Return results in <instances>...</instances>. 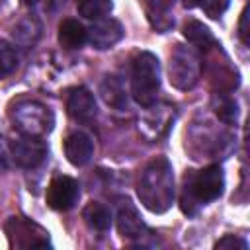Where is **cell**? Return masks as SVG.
<instances>
[{"label":"cell","mask_w":250,"mask_h":250,"mask_svg":"<svg viewBox=\"0 0 250 250\" xmlns=\"http://www.w3.org/2000/svg\"><path fill=\"white\" fill-rule=\"evenodd\" d=\"M215 250H248V242L236 234H225L215 242Z\"/></svg>","instance_id":"cell-22"},{"label":"cell","mask_w":250,"mask_h":250,"mask_svg":"<svg viewBox=\"0 0 250 250\" xmlns=\"http://www.w3.org/2000/svg\"><path fill=\"white\" fill-rule=\"evenodd\" d=\"M4 230L8 234L12 248H47V246H51L49 232L25 217L8 219L4 225Z\"/></svg>","instance_id":"cell-6"},{"label":"cell","mask_w":250,"mask_h":250,"mask_svg":"<svg viewBox=\"0 0 250 250\" xmlns=\"http://www.w3.org/2000/svg\"><path fill=\"white\" fill-rule=\"evenodd\" d=\"M88 41V31L78 20H62L59 25V43L64 49H80Z\"/></svg>","instance_id":"cell-13"},{"label":"cell","mask_w":250,"mask_h":250,"mask_svg":"<svg viewBox=\"0 0 250 250\" xmlns=\"http://www.w3.org/2000/svg\"><path fill=\"white\" fill-rule=\"evenodd\" d=\"M201 74V59L195 51V47H184L176 45L170 53V64H168V76L174 88L178 90H189L197 84Z\"/></svg>","instance_id":"cell-5"},{"label":"cell","mask_w":250,"mask_h":250,"mask_svg":"<svg viewBox=\"0 0 250 250\" xmlns=\"http://www.w3.org/2000/svg\"><path fill=\"white\" fill-rule=\"evenodd\" d=\"M66 111L74 121H90L96 117V100L94 94L82 86L70 88L66 94Z\"/></svg>","instance_id":"cell-10"},{"label":"cell","mask_w":250,"mask_h":250,"mask_svg":"<svg viewBox=\"0 0 250 250\" xmlns=\"http://www.w3.org/2000/svg\"><path fill=\"white\" fill-rule=\"evenodd\" d=\"M113 8L111 0H78V14L86 20H100L105 18Z\"/></svg>","instance_id":"cell-17"},{"label":"cell","mask_w":250,"mask_h":250,"mask_svg":"<svg viewBox=\"0 0 250 250\" xmlns=\"http://www.w3.org/2000/svg\"><path fill=\"white\" fill-rule=\"evenodd\" d=\"M223 189H225V174L219 164H211L201 170H189L184 178L182 211L193 215L199 205L219 199L223 195Z\"/></svg>","instance_id":"cell-2"},{"label":"cell","mask_w":250,"mask_h":250,"mask_svg":"<svg viewBox=\"0 0 250 250\" xmlns=\"http://www.w3.org/2000/svg\"><path fill=\"white\" fill-rule=\"evenodd\" d=\"M20 64L18 49L10 41H0V78L10 76Z\"/></svg>","instance_id":"cell-19"},{"label":"cell","mask_w":250,"mask_h":250,"mask_svg":"<svg viewBox=\"0 0 250 250\" xmlns=\"http://www.w3.org/2000/svg\"><path fill=\"white\" fill-rule=\"evenodd\" d=\"M117 230L123 238H141L146 234V225L141 219L137 207L125 201L117 211Z\"/></svg>","instance_id":"cell-12"},{"label":"cell","mask_w":250,"mask_h":250,"mask_svg":"<svg viewBox=\"0 0 250 250\" xmlns=\"http://www.w3.org/2000/svg\"><path fill=\"white\" fill-rule=\"evenodd\" d=\"M23 2H25V6H29L35 12H51L53 4H55V0H23Z\"/></svg>","instance_id":"cell-24"},{"label":"cell","mask_w":250,"mask_h":250,"mask_svg":"<svg viewBox=\"0 0 250 250\" xmlns=\"http://www.w3.org/2000/svg\"><path fill=\"white\" fill-rule=\"evenodd\" d=\"M10 145L4 143V139H0V170H6L10 166Z\"/></svg>","instance_id":"cell-25"},{"label":"cell","mask_w":250,"mask_h":250,"mask_svg":"<svg viewBox=\"0 0 250 250\" xmlns=\"http://www.w3.org/2000/svg\"><path fill=\"white\" fill-rule=\"evenodd\" d=\"M82 217L86 221V225L94 230H107L111 227V211L104 205V203H98V201H92L84 207L82 211Z\"/></svg>","instance_id":"cell-16"},{"label":"cell","mask_w":250,"mask_h":250,"mask_svg":"<svg viewBox=\"0 0 250 250\" xmlns=\"http://www.w3.org/2000/svg\"><path fill=\"white\" fill-rule=\"evenodd\" d=\"M80 197V186L70 176H55L47 188V205L55 211H68Z\"/></svg>","instance_id":"cell-7"},{"label":"cell","mask_w":250,"mask_h":250,"mask_svg":"<svg viewBox=\"0 0 250 250\" xmlns=\"http://www.w3.org/2000/svg\"><path fill=\"white\" fill-rule=\"evenodd\" d=\"M10 154L12 160L21 168H35L39 166L47 156V145L41 141V137H27L21 135L16 141L10 143Z\"/></svg>","instance_id":"cell-8"},{"label":"cell","mask_w":250,"mask_h":250,"mask_svg":"<svg viewBox=\"0 0 250 250\" xmlns=\"http://www.w3.org/2000/svg\"><path fill=\"white\" fill-rule=\"evenodd\" d=\"M100 94L109 107H115V109L127 107V94H125V88L117 76H113V74L105 76L100 84Z\"/></svg>","instance_id":"cell-14"},{"label":"cell","mask_w":250,"mask_h":250,"mask_svg":"<svg viewBox=\"0 0 250 250\" xmlns=\"http://www.w3.org/2000/svg\"><path fill=\"white\" fill-rule=\"evenodd\" d=\"M184 37H186L195 49H211V47L217 45V41H215L211 29H209L207 25H203L201 21H197V20L186 21V25H184Z\"/></svg>","instance_id":"cell-15"},{"label":"cell","mask_w":250,"mask_h":250,"mask_svg":"<svg viewBox=\"0 0 250 250\" xmlns=\"http://www.w3.org/2000/svg\"><path fill=\"white\" fill-rule=\"evenodd\" d=\"M39 31H41V27H39V23L35 21V18H23V20H20V21L14 25L12 37H14L18 43H21V45H29V43H33V41L39 37Z\"/></svg>","instance_id":"cell-18"},{"label":"cell","mask_w":250,"mask_h":250,"mask_svg":"<svg viewBox=\"0 0 250 250\" xmlns=\"http://www.w3.org/2000/svg\"><path fill=\"white\" fill-rule=\"evenodd\" d=\"M88 31V41L96 49H109L123 37V25L113 18H100L94 20Z\"/></svg>","instance_id":"cell-9"},{"label":"cell","mask_w":250,"mask_h":250,"mask_svg":"<svg viewBox=\"0 0 250 250\" xmlns=\"http://www.w3.org/2000/svg\"><path fill=\"white\" fill-rule=\"evenodd\" d=\"M137 193L141 203L152 213H164L174 201V170L168 158L158 156L150 160L139 180Z\"/></svg>","instance_id":"cell-1"},{"label":"cell","mask_w":250,"mask_h":250,"mask_svg":"<svg viewBox=\"0 0 250 250\" xmlns=\"http://www.w3.org/2000/svg\"><path fill=\"white\" fill-rule=\"evenodd\" d=\"M94 152V143L84 131H72L64 139V156L72 166H84Z\"/></svg>","instance_id":"cell-11"},{"label":"cell","mask_w":250,"mask_h":250,"mask_svg":"<svg viewBox=\"0 0 250 250\" xmlns=\"http://www.w3.org/2000/svg\"><path fill=\"white\" fill-rule=\"evenodd\" d=\"M10 119L20 135L43 137L53 129V111L37 100H20L10 107Z\"/></svg>","instance_id":"cell-4"},{"label":"cell","mask_w":250,"mask_h":250,"mask_svg":"<svg viewBox=\"0 0 250 250\" xmlns=\"http://www.w3.org/2000/svg\"><path fill=\"white\" fill-rule=\"evenodd\" d=\"M229 4H230V0H199V8L205 12V16H209L213 20L221 18L227 12Z\"/></svg>","instance_id":"cell-21"},{"label":"cell","mask_w":250,"mask_h":250,"mask_svg":"<svg viewBox=\"0 0 250 250\" xmlns=\"http://www.w3.org/2000/svg\"><path fill=\"white\" fill-rule=\"evenodd\" d=\"M238 37L244 45H250V8L246 6L240 14V21H238Z\"/></svg>","instance_id":"cell-23"},{"label":"cell","mask_w":250,"mask_h":250,"mask_svg":"<svg viewBox=\"0 0 250 250\" xmlns=\"http://www.w3.org/2000/svg\"><path fill=\"white\" fill-rule=\"evenodd\" d=\"M213 107L219 115L221 121L225 123H234L236 121V115H238V107H236V102L227 96V94H217L213 98Z\"/></svg>","instance_id":"cell-20"},{"label":"cell","mask_w":250,"mask_h":250,"mask_svg":"<svg viewBox=\"0 0 250 250\" xmlns=\"http://www.w3.org/2000/svg\"><path fill=\"white\" fill-rule=\"evenodd\" d=\"M158 90H160V61L150 51H143L133 61L131 96L139 105L150 107L156 104Z\"/></svg>","instance_id":"cell-3"}]
</instances>
